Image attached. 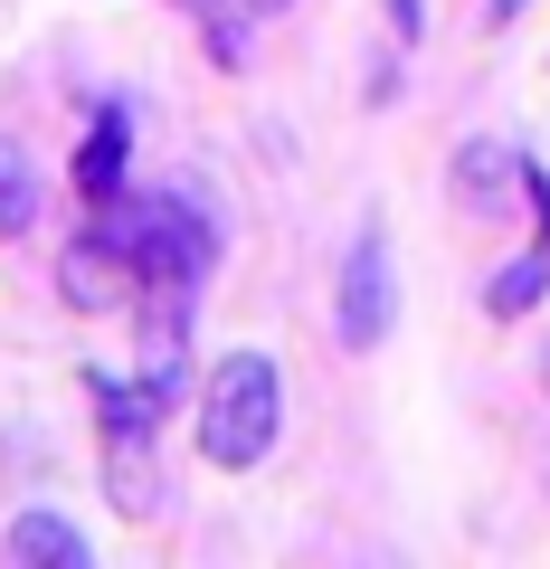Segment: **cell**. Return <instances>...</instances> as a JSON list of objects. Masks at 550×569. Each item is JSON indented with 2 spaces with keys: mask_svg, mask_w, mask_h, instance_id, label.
<instances>
[{
  "mask_svg": "<svg viewBox=\"0 0 550 569\" xmlns=\"http://www.w3.org/2000/svg\"><path fill=\"white\" fill-rule=\"evenodd\" d=\"M29 219H39V171H29V152L0 142V238H20Z\"/></svg>",
  "mask_w": 550,
  "mask_h": 569,
  "instance_id": "30bf717a",
  "label": "cell"
},
{
  "mask_svg": "<svg viewBox=\"0 0 550 569\" xmlns=\"http://www.w3.org/2000/svg\"><path fill=\"white\" fill-rule=\"evenodd\" d=\"M133 257H123V238H67V257H58V295L77 313H114L123 295H133Z\"/></svg>",
  "mask_w": 550,
  "mask_h": 569,
  "instance_id": "277c9868",
  "label": "cell"
},
{
  "mask_svg": "<svg viewBox=\"0 0 550 569\" xmlns=\"http://www.w3.org/2000/svg\"><path fill=\"white\" fill-rule=\"evenodd\" d=\"M332 323H342L351 351H380L389 323H399V266H389V238H380V228H361V238H351L342 295H332Z\"/></svg>",
  "mask_w": 550,
  "mask_h": 569,
  "instance_id": "3957f363",
  "label": "cell"
},
{
  "mask_svg": "<svg viewBox=\"0 0 550 569\" xmlns=\"http://www.w3.org/2000/svg\"><path fill=\"white\" fill-rule=\"evenodd\" d=\"M123 162H133V114H123V104H104L96 133H86V152H77V200L114 209V200H123Z\"/></svg>",
  "mask_w": 550,
  "mask_h": 569,
  "instance_id": "8992f818",
  "label": "cell"
},
{
  "mask_svg": "<svg viewBox=\"0 0 550 569\" xmlns=\"http://www.w3.org/2000/svg\"><path fill=\"white\" fill-rule=\"evenodd\" d=\"M10 560H20V569H86V560H96V550H86V531L67 522V512L29 503L20 522H10Z\"/></svg>",
  "mask_w": 550,
  "mask_h": 569,
  "instance_id": "52a82bcc",
  "label": "cell"
},
{
  "mask_svg": "<svg viewBox=\"0 0 550 569\" xmlns=\"http://www.w3.org/2000/svg\"><path fill=\"white\" fill-rule=\"evenodd\" d=\"M522 200V152H503V142H466L456 152V209L466 219H493V209Z\"/></svg>",
  "mask_w": 550,
  "mask_h": 569,
  "instance_id": "5b68a950",
  "label": "cell"
},
{
  "mask_svg": "<svg viewBox=\"0 0 550 569\" xmlns=\"http://www.w3.org/2000/svg\"><path fill=\"white\" fill-rule=\"evenodd\" d=\"M541 284H550V238H541V247H522V257H512L503 276L484 284V313H493V323H512V313L541 305Z\"/></svg>",
  "mask_w": 550,
  "mask_h": 569,
  "instance_id": "ba28073f",
  "label": "cell"
},
{
  "mask_svg": "<svg viewBox=\"0 0 550 569\" xmlns=\"http://www.w3.org/2000/svg\"><path fill=\"white\" fill-rule=\"evenodd\" d=\"M104 485H114V512H152V503H162L143 437H104Z\"/></svg>",
  "mask_w": 550,
  "mask_h": 569,
  "instance_id": "9c48e42d",
  "label": "cell"
},
{
  "mask_svg": "<svg viewBox=\"0 0 550 569\" xmlns=\"http://www.w3.org/2000/svg\"><path fill=\"white\" fill-rule=\"evenodd\" d=\"M276 427H286V380L266 351H228L200 389V456L219 475H247L266 447H276Z\"/></svg>",
  "mask_w": 550,
  "mask_h": 569,
  "instance_id": "6da1fadb",
  "label": "cell"
},
{
  "mask_svg": "<svg viewBox=\"0 0 550 569\" xmlns=\"http://www.w3.org/2000/svg\"><path fill=\"white\" fill-rule=\"evenodd\" d=\"M541 389H550V361H541Z\"/></svg>",
  "mask_w": 550,
  "mask_h": 569,
  "instance_id": "4fadbf2b",
  "label": "cell"
},
{
  "mask_svg": "<svg viewBox=\"0 0 550 569\" xmlns=\"http://www.w3.org/2000/svg\"><path fill=\"white\" fill-rule=\"evenodd\" d=\"M247 10H294V0H247Z\"/></svg>",
  "mask_w": 550,
  "mask_h": 569,
  "instance_id": "7c38bea8",
  "label": "cell"
},
{
  "mask_svg": "<svg viewBox=\"0 0 550 569\" xmlns=\"http://www.w3.org/2000/svg\"><path fill=\"white\" fill-rule=\"evenodd\" d=\"M181 10H238V0H181Z\"/></svg>",
  "mask_w": 550,
  "mask_h": 569,
  "instance_id": "8fae6325",
  "label": "cell"
},
{
  "mask_svg": "<svg viewBox=\"0 0 550 569\" xmlns=\"http://www.w3.org/2000/svg\"><path fill=\"white\" fill-rule=\"evenodd\" d=\"M123 257H133V276H143V295L152 284H200L209 276V228H200V209L181 200V190H143V200H123Z\"/></svg>",
  "mask_w": 550,
  "mask_h": 569,
  "instance_id": "7a4b0ae2",
  "label": "cell"
}]
</instances>
